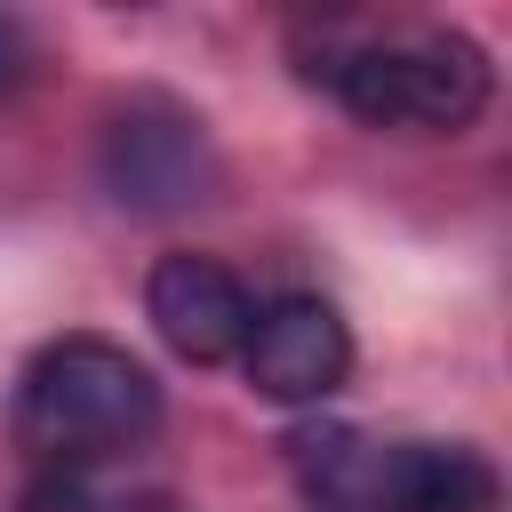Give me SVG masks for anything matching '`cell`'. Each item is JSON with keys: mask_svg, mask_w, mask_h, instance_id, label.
<instances>
[{"mask_svg": "<svg viewBox=\"0 0 512 512\" xmlns=\"http://www.w3.org/2000/svg\"><path fill=\"white\" fill-rule=\"evenodd\" d=\"M168 400L160 376L112 344V336H56L24 360L16 400H8V432L40 472H72V464H128L136 448H152Z\"/></svg>", "mask_w": 512, "mask_h": 512, "instance_id": "1", "label": "cell"}, {"mask_svg": "<svg viewBox=\"0 0 512 512\" xmlns=\"http://www.w3.org/2000/svg\"><path fill=\"white\" fill-rule=\"evenodd\" d=\"M24 64H32V48H24V32H16L8 16H0V96H8L16 80H24Z\"/></svg>", "mask_w": 512, "mask_h": 512, "instance_id": "8", "label": "cell"}, {"mask_svg": "<svg viewBox=\"0 0 512 512\" xmlns=\"http://www.w3.org/2000/svg\"><path fill=\"white\" fill-rule=\"evenodd\" d=\"M240 368L264 400L280 408H320L344 376H352V328L328 296H272L248 312V336H240Z\"/></svg>", "mask_w": 512, "mask_h": 512, "instance_id": "5", "label": "cell"}, {"mask_svg": "<svg viewBox=\"0 0 512 512\" xmlns=\"http://www.w3.org/2000/svg\"><path fill=\"white\" fill-rule=\"evenodd\" d=\"M248 288L232 280V264L200 256V248H176L152 264L144 280V320L160 328V344L192 368H216V360H240V336H248Z\"/></svg>", "mask_w": 512, "mask_h": 512, "instance_id": "6", "label": "cell"}, {"mask_svg": "<svg viewBox=\"0 0 512 512\" xmlns=\"http://www.w3.org/2000/svg\"><path fill=\"white\" fill-rule=\"evenodd\" d=\"M16 512H176V496L128 464H72V472H32Z\"/></svg>", "mask_w": 512, "mask_h": 512, "instance_id": "7", "label": "cell"}, {"mask_svg": "<svg viewBox=\"0 0 512 512\" xmlns=\"http://www.w3.org/2000/svg\"><path fill=\"white\" fill-rule=\"evenodd\" d=\"M312 512H488L496 464L456 440H368L352 424H304L288 440Z\"/></svg>", "mask_w": 512, "mask_h": 512, "instance_id": "3", "label": "cell"}, {"mask_svg": "<svg viewBox=\"0 0 512 512\" xmlns=\"http://www.w3.org/2000/svg\"><path fill=\"white\" fill-rule=\"evenodd\" d=\"M312 88H328L352 120L368 128H408V136H456L488 112V48L464 32H328L320 56L304 64Z\"/></svg>", "mask_w": 512, "mask_h": 512, "instance_id": "2", "label": "cell"}, {"mask_svg": "<svg viewBox=\"0 0 512 512\" xmlns=\"http://www.w3.org/2000/svg\"><path fill=\"white\" fill-rule=\"evenodd\" d=\"M96 176H104V192L120 208L176 216V208H192V200L216 192V144L200 128V112H184L176 96H128L104 120Z\"/></svg>", "mask_w": 512, "mask_h": 512, "instance_id": "4", "label": "cell"}]
</instances>
